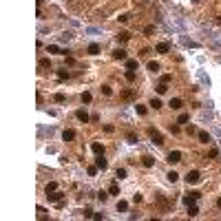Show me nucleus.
<instances>
[{"label":"nucleus","instance_id":"obj_42","mask_svg":"<svg viewBox=\"0 0 221 221\" xmlns=\"http://www.w3.org/2000/svg\"><path fill=\"white\" fill-rule=\"evenodd\" d=\"M170 133H172V135H177V133H179V126H172V124H170Z\"/></svg>","mask_w":221,"mask_h":221},{"label":"nucleus","instance_id":"obj_25","mask_svg":"<svg viewBox=\"0 0 221 221\" xmlns=\"http://www.w3.org/2000/svg\"><path fill=\"white\" fill-rule=\"evenodd\" d=\"M97 166H89V168H86V172H89V177H95V175H97Z\"/></svg>","mask_w":221,"mask_h":221},{"label":"nucleus","instance_id":"obj_37","mask_svg":"<svg viewBox=\"0 0 221 221\" xmlns=\"http://www.w3.org/2000/svg\"><path fill=\"white\" fill-rule=\"evenodd\" d=\"M115 175H117L119 179H124V177H126V168H117V172H115Z\"/></svg>","mask_w":221,"mask_h":221},{"label":"nucleus","instance_id":"obj_20","mask_svg":"<svg viewBox=\"0 0 221 221\" xmlns=\"http://www.w3.org/2000/svg\"><path fill=\"white\" fill-rule=\"evenodd\" d=\"M117 40H119V42H128V40H131V33H126V31H122V33H119V35H117Z\"/></svg>","mask_w":221,"mask_h":221},{"label":"nucleus","instance_id":"obj_1","mask_svg":"<svg viewBox=\"0 0 221 221\" xmlns=\"http://www.w3.org/2000/svg\"><path fill=\"white\" fill-rule=\"evenodd\" d=\"M199 197H201L199 192H197V190H192V192H188V195L183 197V204H186V206H192V204H195V201H197Z\"/></svg>","mask_w":221,"mask_h":221},{"label":"nucleus","instance_id":"obj_14","mask_svg":"<svg viewBox=\"0 0 221 221\" xmlns=\"http://www.w3.org/2000/svg\"><path fill=\"white\" fill-rule=\"evenodd\" d=\"M113 58H115V60H126V51H124V49H115V51H113Z\"/></svg>","mask_w":221,"mask_h":221},{"label":"nucleus","instance_id":"obj_30","mask_svg":"<svg viewBox=\"0 0 221 221\" xmlns=\"http://www.w3.org/2000/svg\"><path fill=\"white\" fill-rule=\"evenodd\" d=\"M177 179H179V175H177V172H175V170H170V172H168V181H172V183H175V181H177Z\"/></svg>","mask_w":221,"mask_h":221},{"label":"nucleus","instance_id":"obj_9","mask_svg":"<svg viewBox=\"0 0 221 221\" xmlns=\"http://www.w3.org/2000/svg\"><path fill=\"white\" fill-rule=\"evenodd\" d=\"M62 139H64V142H73V139H75V131H71V128H67V131L62 133Z\"/></svg>","mask_w":221,"mask_h":221},{"label":"nucleus","instance_id":"obj_26","mask_svg":"<svg viewBox=\"0 0 221 221\" xmlns=\"http://www.w3.org/2000/svg\"><path fill=\"white\" fill-rule=\"evenodd\" d=\"M188 119H190V115H188V113H181V115H179V119H177V124H186Z\"/></svg>","mask_w":221,"mask_h":221},{"label":"nucleus","instance_id":"obj_32","mask_svg":"<svg viewBox=\"0 0 221 221\" xmlns=\"http://www.w3.org/2000/svg\"><path fill=\"white\" fill-rule=\"evenodd\" d=\"M126 139H128V144H137V137H135V133H128V135H126Z\"/></svg>","mask_w":221,"mask_h":221},{"label":"nucleus","instance_id":"obj_8","mask_svg":"<svg viewBox=\"0 0 221 221\" xmlns=\"http://www.w3.org/2000/svg\"><path fill=\"white\" fill-rule=\"evenodd\" d=\"M91 150H93L95 155H104V144H100V142H93V144H91Z\"/></svg>","mask_w":221,"mask_h":221},{"label":"nucleus","instance_id":"obj_27","mask_svg":"<svg viewBox=\"0 0 221 221\" xmlns=\"http://www.w3.org/2000/svg\"><path fill=\"white\" fill-rule=\"evenodd\" d=\"M47 51H49V53H62V49H60V47H55V44H49Z\"/></svg>","mask_w":221,"mask_h":221},{"label":"nucleus","instance_id":"obj_40","mask_svg":"<svg viewBox=\"0 0 221 221\" xmlns=\"http://www.w3.org/2000/svg\"><path fill=\"white\" fill-rule=\"evenodd\" d=\"M170 80H172V75H170V73H166V75L161 78V82H166V84H168V82H170Z\"/></svg>","mask_w":221,"mask_h":221},{"label":"nucleus","instance_id":"obj_24","mask_svg":"<svg viewBox=\"0 0 221 221\" xmlns=\"http://www.w3.org/2000/svg\"><path fill=\"white\" fill-rule=\"evenodd\" d=\"M108 195H119V186H117V183H111V188H108Z\"/></svg>","mask_w":221,"mask_h":221},{"label":"nucleus","instance_id":"obj_16","mask_svg":"<svg viewBox=\"0 0 221 221\" xmlns=\"http://www.w3.org/2000/svg\"><path fill=\"white\" fill-rule=\"evenodd\" d=\"M124 78H126V82H135V78H137V73H135V71H128V69H126V73H124Z\"/></svg>","mask_w":221,"mask_h":221},{"label":"nucleus","instance_id":"obj_33","mask_svg":"<svg viewBox=\"0 0 221 221\" xmlns=\"http://www.w3.org/2000/svg\"><path fill=\"white\" fill-rule=\"evenodd\" d=\"M69 78V71H58V80L62 82V80H67Z\"/></svg>","mask_w":221,"mask_h":221},{"label":"nucleus","instance_id":"obj_6","mask_svg":"<svg viewBox=\"0 0 221 221\" xmlns=\"http://www.w3.org/2000/svg\"><path fill=\"white\" fill-rule=\"evenodd\" d=\"M197 137H199V142H201V144H210V142H212L210 133H206V131H199V133H197Z\"/></svg>","mask_w":221,"mask_h":221},{"label":"nucleus","instance_id":"obj_39","mask_svg":"<svg viewBox=\"0 0 221 221\" xmlns=\"http://www.w3.org/2000/svg\"><path fill=\"white\" fill-rule=\"evenodd\" d=\"M40 67H42V69H51V62H49V60H42Z\"/></svg>","mask_w":221,"mask_h":221},{"label":"nucleus","instance_id":"obj_28","mask_svg":"<svg viewBox=\"0 0 221 221\" xmlns=\"http://www.w3.org/2000/svg\"><path fill=\"white\" fill-rule=\"evenodd\" d=\"M97 199H100V201H102V204H104V201L108 199V192H104V190H100V192H97Z\"/></svg>","mask_w":221,"mask_h":221},{"label":"nucleus","instance_id":"obj_15","mask_svg":"<svg viewBox=\"0 0 221 221\" xmlns=\"http://www.w3.org/2000/svg\"><path fill=\"white\" fill-rule=\"evenodd\" d=\"M86 51H89V55H97V53H100V44H95V42H93V44H89V49H86Z\"/></svg>","mask_w":221,"mask_h":221},{"label":"nucleus","instance_id":"obj_5","mask_svg":"<svg viewBox=\"0 0 221 221\" xmlns=\"http://www.w3.org/2000/svg\"><path fill=\"white\" fill-rule=\"evenodd\" d=\"M168 161H170V164H179V161H181V153H179V150H170V153H168Z\"/></svg>","mask_w":221,"mask_h":221},{"label":"nucleus","instance_id":"obj_38","mask_svg":"<svg viewBox=\"0 0 221 221\" xmlns=\"http://www.w3.org/2000/svg\"><path fill=\"white\" fill-rule=\"evenodd\" d=\"M128 18H131V16H128V13H122V16H119V18H117V20H119V22H128Z\"/></svg>","mask_w":221,"mask_h":221},{"label":"nucleus","instance_id":"obj_35","mask_svg":"<svg viewBox=\"0 0 221 221\" xmlns=\"http://www.w3.org/2000/svg\"><path fill=\"white\" fill-rule=\"evenodd\" d=\"M135 111H137V115H146V106H142V104H137Z\"/></svg>","mask_w":221,"mask_h":221},{"label":"nucleus","instance_id":"obj_22","mask_svg":"<svg viewBox=\"0 0 221 221\" xmlns=\"http://www.w3.org/2000/svg\"><path fill=\"white\" fill-rule=\"evenodd\" d=\"M148 106H153V108H161V100H159V97H153Z\"/></svg>","mask_w":221,"mask_h":221},{"label":"nucleus","instance_id":"obj_34","mask_svg":"<svg viewBox=\"0 0 221 221\" xmlns=\"http://www.w3.org/2000/svg\"><path fill=\"white\" fill-rule=\"evenodd\" d=\"M53 100H55V102H58V104H62V102H64V100H67V97H64L62 93H55V95H53Z\"/></svg>","mask_w":221,"mask_h":221},{"label":"nucleus","instance_id":"obj_44","mask_svg":"<svg viewBox=\"0 0 221 221\" xmlns=\"http://www.w3.org/2000/svg\"><path fill=\"white\" fill-rule=\"evenodd\" d=\"M93 215H95V212H93L91 208H86V210H84V217H93Z\"/></svg>","mask_w":221,"mask_h":221},{"label":"nucleus","instance_id":"obj_2","mask_svg":"<svg viewBox=\"0 0 221 221\" xmlns=\"http://www.w3.org/2000/svg\"><path fill=\"white\" fill-rule=\"evenodd\" d=\"M199 179H201L199 170H188V175H186V181L188 183H199Z\"/></svg>","mask_w":221,"mask_h":221},{"label":"nucleus","instance_id":"obj_12","mask_svg":"<svg viewBox=\"0 0 221 221\" xmlns=\"http://www.w3.org/2000/svg\"><path fill=\"white\" fill-rule=\"evenodd\" d=\"M168 106H170L172 111H179V108L183 106V102H181V100H179V97H172V100H170V104H168Z\"/></svg>","mask_w":221,"mask_h":221},{"label":"nucleus","instance_id":"obj_7","mask_svg":"<svg viewBox=\"0 0 221 221\" xmlns=\"http://www.w3.org/2000/svg\"><path fill=\"white\" fill-rule=\"evenodd\" d=\"M47 197H49V201H62L64 192H60V190H53V192H47Z\"/></svg>","mask_w":221,"mask_h":221},{"label":"nucleus","instance_id":"obj_36","mask_svg":"<svg viewBox=\"0 0 221 221\" xmlns=\"http://www.w3.org/2000/svg\"><path fill=\"white\" fill-rule=\"evenodd\" d=\"M102 93H104V95L108 97V95H113V89H111V86H106V84H104V86H102Z\"/></svg>","mask_w":221,"mask_h":221},{"label":"nucleus","instance_id":"obj_19","mask_svg":"<svg viewBox=\"0 0 221 221\" xmlns=\"http://www.w3.org/2000/svg\"><path fill=\"white\" fill-rule=\"evenodd\" d=\"M197 215H199V208H197L195 204L188 206V217H197Z\"/></svg>","mask_w":221,"mask_h":221},{"label":"nucleus","instance_id":"obj_4","mask_svg":"<svg viewBox=\"0 0 221 221\" xmlns=\"http://www.w3.org/2000/svg\"><path fill=\"white\" fill-rule=\"evenodd\" d=\"M95 166H97L100 170H106V168H108V161L104 159V155H97V157H95Z\"/></svg>","mask_w":221,"mask_h":221},{"label":"nucleus","instance_id":"obj_31","mask_svg":"<svg viewBox=\"0 0 221 221\" xmlns=\"http://www.w3.org/2000/svg\"><path fill=\"white\" fill-rule=\"evenodd\" d=\"M53 190H58V183H55V181H49V183H47V192H53Z\"/></svg>","mask_w":221,"mask_h":221},{"label":"nucleus","instance_id":"obj_41","mask_svg":"<svg viewBox=\"0 0 221 221\" xmlns=\"http://www.w3.org/2000/svg\"><path fill=\"white\" fill-rule=\"evenodd\" d=\"M104 131H106V133H113L115 128H113V124H106V126H104Z\"/></svg>","mask_w":221,"mask_h":221},{"label":"nucleus","instance_id":"obj_10","mask_svg":"<svg viewBox=\"0 0 221 221\" xmlns=\"http://www.w3.org/2000/svg\"><path fill=\"white\" fill-rule=\"evenodd\" d=\"M155 51H157V53H168L170 51V44L168 42H159L157 47H155Z\"/></svg>","mask_w":221,"mask_h":221},{"label":"nucleus","instance_id":"obj_45","mask_svg":"<svg viewBox=\"0 0 221 221\" xmlns=\"http://www.w3.org/2000/svg\"><path fill=\"white\" fill-rule=\"evenodd\" d=\"M217 206H219V208H221V197H219V199H217Z\"/></svg>","mask_w":221,"mask_h":221},{"label":"nucleus","instance_id":"obj_29","mask_svg":"<svg viewBox=\"0 0 221 221\" xmlns=\"http://www.w3.org/2000/svg\"><path fill=\"white\" fill-rule=\"evenodd\" d=\"M148 71L157 73V71H159V64H157V62H148Z\"/></svg>","mask_w":221,"mask_h":221},{"label":"nucleus","instance_id":"obj_43","mask_svg":"<svg viewBox=\"0 0 221 221\" xmlns=\"http://www.w3.org/2000/svg\"><path fill=\"white\" fill-rule=\"evenodd\" d=\"M195 133H197V128H195V126L190 124V126H188V135H195Z\"/></svg>","mask_w":221,"mask_h":221},{"label":"nucleus","instance_id":"obj_17","mask_svg":"<svg viewBox=\"0 0 221 221\" xmlns=\"http://www.w3.org/2000/svg\"><path fill=\"white\" fill-rule=\"evenodd\" d=\"M126 210H128V204L119 199V201H117V212H126Z\"/></svg>","mask_w":221,"mask_h":221},{"label":"nucleus","instance_id":"obj_23","mask_svg":"<svg viewBox=\"0 0 221 221\" xmlns=\"http://www.w3.org/2000/svg\"><path fill=\"white\" fill-rule=\"evenodd\" d=\"M166 91H168V84H166V82H161V84H157V93H159V95H164Z\"/></svg>","mask_w":221,"mask_h":221},{"label":"nucleus","instance_id":"obj_11","mask_svg":"<svg viewBox=\"0 0 221 221\" xmlns=\"http://www.w3.org/2000/svg\"><path fill=\"white\" fill-rule=\"evenodd\" d=\"M150 137H153V142L157 144V146H161V144H164V137H161L157 131H153V128H150Z\"/></svg>","mask_w":221,"mask_h":221},{"label":"nucleus","instance_id":"obj_18","mask_svg":"<svg viewBox=\"0 0 221 221\" xmlns=\"http://www.w3.org/2000/svg\"><path fill=\"white\" fill-rule=\"evenodd\" d=\"M91 100H93V95H91L89 91H84V93H82V104H91Z\"/></svg>","mask_w":221,"mask_h":221},{"label":"nucleus","instance_id":"obj_3","mask_svg":"<svg viewBox=\"0 0 221 221\" xmlns=\"http://www.w3.org/2000/svg\"><path fill=\"white\" fill-rule=\"evenodd\" d=\"M75 117L80 119V122H82V124H89V122H91V115L86 113V111H84V108H80V111H78V113H75Z\"/></svg>","mask_w":221,"mask_h":221},{"label":"nucleus","instance_id":"obj_13","mask_svg":"<svg viewBox=\"0 0 221 221\" xmlns=\"http://www.w3.org/2000/svg\"><path fill=\"white\" fill-rule=\"evenodd\" d=\"M142 164L146 166V168H153V166H155V159L150 157V155H144V157H142Z\"/></svg>","mask_w":221,"mask_h":221},{"label":"nucleus","instance_id":"obj_21","mask_svg":"<svg viewBox=\"0 0 221 221\" xmlns=\"http://www.w3.org/2000/svg\"><path fill=\"white\" fill-rule=\"evenodd\" d=\"M126 69L128 71H135L137 69V60H126Z\"/></svg>","mask_w":221,"mask_h":221}]
</instances>
